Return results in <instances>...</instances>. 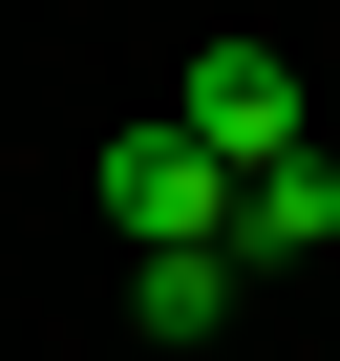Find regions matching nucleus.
<instances>
[{
	"label": "nucleus",
	"mask_w": 340,
	"mask_h": 361,
	"mask_svg": "<svg viewBox=\"0 0 340 361\" xmlns=\"http://www.w3.org/2000/svg\"><path fill=\"white\" fill-rule=\"evenodd\" d=\"M107 213H128V255H213V234H234V170L170 128V106H128V128H107Z\"/></svg>",
	"instance_id": "nucleus-1"
},
{
	"label": "nucleus",
	"mask_w": 340,
	"mask_h": 361,
	"mask_svg": "<svg viewBox=\"0 0 340 361\" xmlns=\"http://www.w3.org/2000/svg\"><path fill=\"white\" fill-rule=\"evenodd\" d=\"M170 128H192L213 170H277V149H319V128H298V64H277V43H192V64H170Z\"/></svg>",
	"instance_id": "nucleus-2"
},
{
	"label": "nucleus",
	"mask_w": 340,
	"mask_h": 361,
	"mask_svg": "<svg viewBox=\"0 0 340 361\" xmlns=\"http://www.w3.org/2000/svg\"><path fill=\"white\" fill-rule=\"evenodd\" d=\"M319 234H340V149H277V170H234V234L213 255L255 276V255H319Z\"/></svg>",
	"instance_id": "nucleus-3"
},
{
	"label": "nucleus",
	"mask_w": 340,
	"mask_h": 361,
	"mask_svg": "<svg viewBox=\"0 0 340 361\" xmlns=\"http://www.w3.org/2000/svg\"><path fill=\"white\" fill-rule=\"evenodd\" d=\"M128 298H149V340H213L234 319V255H128Z\"/></svg>",
	"instance_id": "nucleus-4"
}]
</instances>
